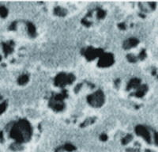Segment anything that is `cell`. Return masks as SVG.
Masks as SVG:
<instances>
[{
    "label": "cell",
    "instance_id": "obj_2",
    "mask_svg": "<svg viewBox=\"0 0 158 152\" xmlns=\"http://www.w3.org/2000/svg\"><path fill=\"white\" fill-rule=\"evenodd\" d=\"M67 97H68V94H67V90H62V93H60L54 94L49 100V107L52 109L54 111H56V112L62 111L66 106L63 100Z\"/></svg>",
    "mask_w": 158,
    "mask_h": 152
},
{
    "label": "cell",
    "instance_id": "obj_27",
    "mask_svg": "<svg viewBox=\"0 0 158 152\" xmlns=\"http://www.w3.org/2000/svg\"><path fill=\"white\" fill-rule=\"evenodd\" d=\"M82 85H83V83H80V84H78V85L76 86V87L74 88L75 93H78V92H79V90H80L81 88Z\"/></svg>",
    "mask_w": 158,
    "mask_h": 152
},
{
    "label": "cell",
    "instance_id": "obj_15",
    "mask_svg": "<svg viewBox=\"0 0 158 152\" xmlns=\"http://www.w3.org/2000/svg\"><path fill=\"white\" fill-rule=\"evenodd\" d=\"M96 121V117H92V118H88L86 120H84L83 122L81 124V128H85L87 126L90 125L92 124H93Z\"/></svg>",
    "mask_w": 158,
    "mask_h": 152
},
{
    "label": "cell",
    "instance_id": "obj_22",
    "mask_svg": "<svg viewBox=\"0 0 158 152\" xmlns=\"http://www.w3.org/2000/svg\"><path fill=\"white\" fill-rule=\"evenodd\" d=\"M6 108H7V101H3V103L0 105V115L5 112Z\"/></svg>",
    "mask_w": 158,
    "mask_h": 152
},
{
    "label": "cell",
    "instance_id": "obj_25",
    "mask_svg": "<svg viewBox=\"0 0 158 152\" xmlns=\"http://www.w3.org/2000/svg\"><path fill=\"white\" fill-rule=\"evenodd\" d=\"M9 30H13V31L17 30V21H14V22H13V23L10 25V27H9Z\"/></svg>",
    "mask_w": 158,
    "mask_h": 152
},
{
    "label": "cell",
    "instance_id": "obj_32",
    "mask_svg": "<svg viewBox=\"0 0 158 152\" xmlns=\"http://www.w3.org/2000/svg\"><path fill=\"white\" fill-rule=\"evenodd\" d=\"M154 140H155V145L157 146V132H154Z\"/></svg>",
    "mask_w": 158,
    "mask_h": 152
},
{
    "label": "cell",
    "instance_id": "obj_17",
    "mask_svg": "<svg viewBox=\"0 0 158 152\" xmlns=\"http://www.w3.org/2000/svg\"><path fill=\"white\" fill-rule=\"evenodd\" d=\"M11 149L14 151H22L23 150V147L21 144H18V143H15V144H11Z\"/></svg>",
    "mask_w": 158,
    "mask_h": 152
},
{
    "label": "cell",
    "instance_id": "obj_28",
    "mask_svg": "<svg viewBox=\"0 0 158 152\" xmlns=\"http://www.w3.org/2000/svg\"><path fill=\"white\" fill-rule=\"evenodd\" d=\"M100 139L101 140V141H107V136L106 134L103 133L101 134L100 136Z\"/></svg>",
    "mask_w": 158,
    "mask_h": 152
},
{
    "label": "cell",
    "instance_id": "obj_1",
    "mask_svg": "<svg viewBox=\"0 0 158 152\" xmlns=\"http://www.w3.org/2000/svg\"><path fill=\"white\" fill-rule=\"evenodd\" d=\"M32 135V128L30 123L25 119L20 120L15 123L10 131V136L16 143L23 144L29 142Z\"/></svg>",
    "mask_w": 158,
    "mask_h": 152
},
{
    "label": "cell",
    "instance_id": "obj_29",
    "mask_svg": "<svg viewBox=\"0 0 158 152\" xmlns=\"http://www.w3.org/2000/svg\"><path fill=\"white\" fill-rule=\"evenodd\" d=\"M118 27L119 29L121 30H125L126 29V25H125V23H119V24L118 25Z\"/></svg>",
    "mask_w": 158,
    "mask_h": 152
},
{
    "label": "cell",
    "instance_id": "obj_3",
    "mask_svg": "<svg viewBox=\"0 0 158 152\" xmlns=\"http://www.w3.org/2000/svg\"><path fill=\"white\" fill-rule=\"evenodd\" d=\"M105 94L103 91L98 90L93 94H90L87 97V101L92 107L100 108L105 104Z\"/></svg>",
    "mask_w": 158,
    "mask_h": 152
},
{
    "label": "cell",
    "instance_id": "obj_20",
    "mask_svg": "<svg viewBox=\"0 0 158 152\" xmlns=\"http://www.w3.org/2000/svg\"><path fill=\"white\" fill-rule=\"evenodd\" d=\"M106 15V12L104 10L99 8L97 10V18L98 19H103Z\"/></svg>",
    "mask_w": 158,
    "mask_h": 152
},
{
    "label": "cell",
    "instance_id": "obj_26",
    "mask_svg": "<svg viewBox=\"0 0 158 152\" xmlns=\"http://www.w3.org/2000/svg\"><path fill=\"white\" fill-rule=\"evenodd\" d=\"M126 152H140L139 148L137 147H134V148H127L126 150Z\"/></svg>",
    "mask_w": 158,
    "mask_h": 152
},
{
    "label": "cell",
    "instance_id": "obj_24",
    "mask_svg": "<svg viewBox=\"0 0 158 152\" xmlns=\"http://www.w3.org/2000/svg\"><path fill=\"white\" fill-rule=\"evenodd\" d=\"M81 24L84 25L86 27H89V26H91L92 22L91 21H88L87 18H84L81 20Z\"/></svg>",
    "mask_w": 158,
    "mask_h": 152
},
{
    "label": "cell",
    "instance_id": "obj_5",
    "mask_svg": "<svg viewBox=\"0 0 158 152\" xmlns=\"http://www.w3.org/2000/svg\"><path fill=\"white\" fill-rule=\"evenodd\" d=\"M81 53L83 54L88 61H92L101 56L102 54L104 53V51L101 48H94L93 47H88L86 49H82Z\"/></svg>",
    "mask_w": 158,
    "mask_h": 152
},
{
    "label": "cell",
    "instance_id": "obj_12",
    "mask_svg": "<svg viewBox=\"0 0 158 152\" xmlns=\"http://www.w3.org/2000/svg\"><path fill=\"white\" fill-rule=\"evenodd\" d=\"M27 29H28V34L29 35L30 37L34 38L37 37V30L34 25L32 24V22L28 21L26 23Z\"/></svg>",
    "mask_w": 158,
    "mask_h": 152
},
{
    "label": "cell",
    "instance_id": "obj_7",
    "mask_svg": "<svg viewBox=\"0 0 158 152\" xmlns=\"http://www.w3.org/2000/svg\"><path fill=\"white\" fill-rule=\"evenodd\" d=\"M135 133L138 136L142 137L148 144H151V136H150V131L145 126L137 125L135 127Z\"/></svg>",
    "mask_w": 158,
    "mask_h": 152
},
{
    "label": "cell",
    "instance_id": "obj_10",
    "mask_svg": "<svg viewBox=\"0 0 158 152\" xmlns=\"http://www.w3.org/2000/svg\"><path fill=\"white\" fill-rule=\"evenodd\" d=\"M13 46H14V42H13V40H11L10 43H8V44L3 43V52H4V53H5L6 57L8 56L9 54H11L13 52Z\"/></svg>",
    "mask_w": 158,
    "mask_h": 152
},
{
    "label": "cell",
    "instance_id": "obj_11",
    "mask_svg": "<svg viewBox=\"0 0 158 152\" xmlns=\"http://www.w3.org/2000/svg\"><path fill=\"white\" fill-rule=\"evenodd\" d=\"M139 86H141V80L139 78H132L126 86V90H130L131 89H137Z\"/></svg>",
    "mask_w": 158,
    "mask_h": 152
},
{
    "label": "cell",
    "instance_id": "obj_14",
    "mask_svg": "<svg viewBox=\"0 0 158 152\" xmlns=\"http://www.w3.org/2000/svg\"><path fill=\"white\" fill-rule=\"evenodd\" d=\"M29 80V78L28 75H22L18 78V83L20 86H24L27 84V83Z\"/></svg>",
    "mask_w": 158,
    "mask_h": 152
},
{
    "label": "cell",
    "instance_id": "obj_19",
    "mask_svg": "<svg viewBox=\"0 0 158 152\" xmlns=\"http://www.w3.org/2000/svg\"><path fill=\"white\" fill-rule=\"evenodd\" d=\"M7 15H8V10L5 6H0V16L4 18Z\"/></svg>",
    "mask_w": 158,
    "mask_h": 152
},
{
    "label": "cell",
    "instance_id": "obj_35",
    "mask_svg": "<svg viewBox=\"0 0 158 152\" xmlns=\"http://www.w3.org/2000/svg\"><path fill=\"white\" fill-rule=\"evenodd\" d=\"M139 16L141 17V18H145V15H144V14H142V13H139Z\"/></svg>",
    "mask_w": 158,
    "mask_h": 152
},
{
    "label": "cell",
    "instance_id": "obj_9",
    "mask_svg": "<svg viewBox=\"0 0 158 152\" xmlns=\"http://www.w3.org/2000/svg\"><path fill=\"white\" fill-rule=\"evenodd\" d=\"M148 86L147 85H142L139 86L138 88H137V90L134 92V93H132L131 95V96L137 97V98H142V97L145 95V93L148 91Z\"/></svg>",
    "mask_w": 158,
    "mask_h": 152
},
{
    "label": "cell",
    "instance_id": "obj_21",
    "mask_svg": "<svg viewBox=\"0 0 158 152\" xmlns=\"http://www.w3.org/2000/svg\"><path fill=\"white\" fill-rule=\"evenodd\" d=\"M126 58H127L130 63H136L138 61V58L134 55H133V54H128L126 56Z\"/></svg>",
    "mask_w": 158,
    "mask_h": 152
},
{
    "label": "cell",
    "instance_id": "obj_8",
    "mask_svg": "<svg viewBox=\"0 0 158 152\" xmlns=\"http://www.w3.org/2000/svg\"><path fill=\"white\" fill-rule=\"evenodd\" d=\"M138 43H139V40H138L137 38H129V39H127V40H126L123 42V48H124L125 50H128L130 48H134V47L138 45Z\"/></svg>",
    "mask_w": 158,
    "mask_h": 152
},
{
    "label": "cell",
    "instance_id": "obj_33",
    "mask_svg": "<svg viewBox=\"0 0 158 152\" xmlns=\"http://www.w3.org/2000/svg\"><path fill=\"white\" fill-rule=\"evenodd\" d=\"M149 5L150 6V7L154 10L156 8V3H149Z\"/></svg>",
    "mask_w": 158,
    "mask_h": 152
},
{
    "label": "cell",
    "instance_id": "obj_23",
    "mask_svg": "<svg viewBox=\"0 0 158 152\" xmlns=\"http://www.w3.org/2000/svg\"><path fill=\"white\" fill-rule=\"evenodd\" d=\"M146 56H147V55H146V51H145V49H142V52H140V54L138 55V59H140V60H144V59L146 58Z\"/></svg>",
    "mask_w": 158,
    "mask_h": 152
},
{
    "label": "cell",
    "instance_id": "obj_6",
    "mask_svg": "<svg viewBox=\"0 0 158 152\" xmlns=\"http://www.w3.org/2000/svg\"><path fill=\"white\" fill-rule=\"evenodd\" d=\"M99 58L100 59L97 64V66L99 67H108L112 66L115 62L113 54L109 53V52L107 53L104 52Z\"/></svg>",
    "mask_w": 158,
    "mask_h": 152
},
{
    "label": "cell",
    "instance_id": "obj_18",
    "mask_svg": "<svg viewBox=\"0 0 158 152\" xmlns=\"http://www.w3.org/2000/svg\"><path fill=\"white\" fill-rule=\"evenodd\" d=\"M63 149H64V151H67L68 152H72L76 150V147L72 144H66L64 145V147H63Z\"/></svg>",
    "mask_w": 158,
    "mask_h": 152
},
{
    "label": "cell",
    "instance_id": "obj_34",
    "mask_svg": "<svg viewBox=\"0 0 158 152\" xmlns=\"http://www.w3.org/2000/svg\"><path fill=\"white\" fill-rule=\"evenodd\" d=\"M115 86H116L117 88H119V84H120V80H119V79H116V80L115 81Z\"/></svg>",
    "mask_w": 158,
    "mask_h": 152
},
{
    "label": "cell",
    "instance_id": "obj_30",
    "mask_svg": "<svg viewBox=\"0 0 158 152\" xmlns=\"http://www.w3.org/2000/svg\"><path fill=\"white\" fill-rule=\"evenodd\" d=\"M0 142H1V143H3V142H4V137H3V131H0Z\"/></svg>",
    "mask_w": 158,
    "mask_h": 152
},
{
    "label": "cell",
    "instance_id": "obj_16",
    "mask_svg": "<svg viewBox=\"0 0 158 152\" xmlns=\"http://www.w3.org/2000/svg\"><path fill=\"white\" fill-rule=\"evenodd\" d=\"M132 139H133V136H132L131 134H127L124 138L122 139V144L123 145H126V144H128L131 141Z\"/></svg>",
    "mask_w": 158,
    "mask_h": 152
},
{
    "label": "cell",
    "instance_id": "obj_4",
    "mask_svg": "<svg viewBox=\"0 0 158 152\" xmlns=\"http://www.w3.org/2000/svg\"><path fill=\"white\" fill-rule=\"evenodd\" d=\"M75 80V76L73 74H66V73H59L55 78L54 83L56 86L63 88L65 86L72 84Z\"/></svg>",
    "mask_w": 158,
    "mask_h": 152
},
{
    "label": "cell",
    "instance_id": "obj_31",
    "mask_svg": "<svg viewBox=\"0 0 158 152\" xmlns=\"http://www.w3.org/2000/svg\"><path fill=\"white\" fill-rule=\"evenodd\" d=\"M55 152H64V149H63V147H58L56 150H55Z\"/></svg>",
    "mask_w": 158,
    "mask_h": 152
},
{
    "label": "cell",
    "instance_id": "obj_36",
    "mask_svg": "<svg viewBox=\"0 0 158 152\" xmlns=\"http://www.w3.org/2000/svg\"><path fill=\"white\" fill-rule=\"evenodd\" d=\"M145 152H154V151H150V150H145Z\"/></svg>",
    "mask_w": 158,
    "mask_h": 152
},
{
    "label": "cell",
    "instance_id": "obj_13",
    "mask_svg": "<svg viewBox=\"0 0 158 152\" xmlns=\"http://www.w3.org/2000/svg\"><path fill=\"white\" fill-rule=\"evenodd\" d=\"M67 11L66 9L60 7V6H57L54 9V14H55L59 17H65L67 15Z\"/></svg>",
    "mask_w": 158,
    "mask_h": 152
}]
</instances>
